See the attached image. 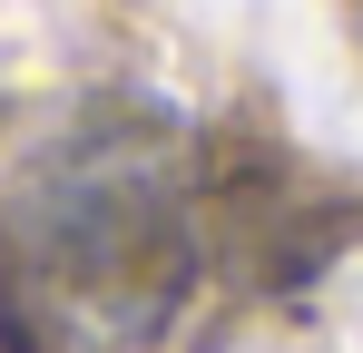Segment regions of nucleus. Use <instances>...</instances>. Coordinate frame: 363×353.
Masks as SVG:
<instances>
[{
  "label": "nucleus",
  "mask_w": 363,
  "mask_h": 353,
  "mask_svg": "<svg viewBox=\"0 0 363 353\" xmlns=\"http://www.w3.org/2000/svg\"><path fill=\"white\" fill-rule=\"evenodd\" d=\"M20 285L69 324L147 334L196 265V157L157 118H99L40 157L10 206Z\"/></svg>",
  "instance_id": "nucleus-1"
}]
</instances>
